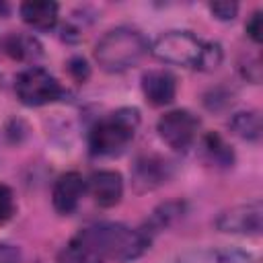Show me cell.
Returning a JSON list of instances; mask_svg holds the SVG:
<instances>
[{
	"label": "cell",
	"instance_id": "5b68a950",
	"mask_svg": "<svg viewBox=\"0 0 263 263\" xmlns=\"http://www.w3.org/2000/svg\"><path fill=\"white\" fill-rule=\"evenodd\" d=\"M14 90H16L18 101L27 107L49 105L66 97V90L62 88V84L47 70L37 68V66H31L16 76Z\"/></svg>",
	"mask_w": 263,
	"mask_h": 263
},
{
	"label": "cell",
	"instance_id": "d6986e66",
	"mask_svg": "<svg viewBox=\"0 0 263 263\" xmlns=\"http://www.w3.org/2000/svg\"><path fill=\"white\" fill-rule=\"evenodd\" d=\"M210 10L220 21H232L236 16V12H238V4L236 2H212Z\"/></svg>",
	"mask_w": 263,
	"mask_h": 263
},
{
	"label": "cell",
	"instance_id": "277c9868",
	"mask_svg": "<svg viewBox=\"0 0 263 263\" xmlns=\"http://www.w3.org/2000/svg\"><path fill=\"white\" fill-rule=\"evenodd\" d=\"M205 41L195 37L189 31H166L150 45V51L156 60L175 66L199 68L205 51Z\"/></svg>",
	"mask_w": 263,
	"mask_h": 263
},
{
	"label": "cell",
	"instance_id": "7c38bea8",
	"mask_svg": "<svg viewBox=\"0 0 263 263\" xmlns=\"http://www.w3.org/2000/svg\"><path fill=\"white\" fill-rule=\"evenodd\" d=\"M175 263H259L251 253L240 249H195L181 255Z\"/></svg>",
	"mask_w": 263,
	"mask_h": 263
},
{
	"label": "cell",
	"instance_id": "2e32d148",
	"mask_svg": "<svg viewBox=\"0 0 263 263\" xmlns=\"http://www.w3.org/2000/svg\"><path fill=\"white\" fill-rule=\"evenodd\" d=\"M230 129L247 142H259L261 138V115L257 111H240L230 119Z\"/></svg>",
	"mask_w": 263,
	"mask_h": 263
},
{
	"label": "cell",
	"instance_id": "9c48e42d",
	"mask_svg": "<svg viewBox=\"0 0 263 263\" xmlns=\"http://www.w3.org/2000/svg\"><path fill=\"white\" fill-rule=\"evenodd\" d=\"M84 189H86V181L82 179L80 173L72 171V173L62 175L51 189V203H53L55 212H60L64 216L72 214L78 208V203L84 195Z\"/></svg>",
	"mask_w": 263,
	"mask_h": 263
},
{
	"label": "cell",
	"instance_id": "6da1fadb",
	"mask_svg": "<svg viewBox=\"0 0 263 263\" xmlns=\"http://www.w3.org/2000/svg\"><path fill=\"white\" fill-rule=\"evenodd\" d=\"M150 242L142 230L101 222L80 230L60 253V263H127L138 259Z\"/></svg>",
	"mask_w": 263,
	"mask_h": 263
},
{
	"label": "cell",
	"instance_id": "4fadbf2b",
	"mask_svg": "<svg viewBox=\"0 0 263 263\" xmlns=\"http://www.w3.org/2000/svg\"><path fill=\"white\" fill-rule=\"evenodd\" d=\"M21 16L29 27L49 31L58 23V4L49 0H29L21 4Z\"/></svg>",
	"mask_w": 263,
	"mask_h": 263
},
{
	"label": "cell",
	"instance_id": "5bb4252c",
	"mask_svg": "<svg viewBox=\"0 0 263 263\" xmlns=\"http://www.w3.org/2000/svg\"><path fill=\"white\" fill-rule=\"evenodd\" d=\"M4 49L12 60L18 62H35L37 58H41V43L27 33H12L6 37L4 41Z\"/></svg>",
	"mask_w": 263,
	"mask_h": 263
},
{
	"label": "cell",
	"instance_id": "7402d4cb",
	"mask_svg": "<svg viewBox=\"0 0 263 263\" xmlns=\"http://www.w3.org/2000/svg\"><path fill=\"white\" fill-rule=\"evenodd\" d=\"M70 72H72V76H74L78 82H82V80L88 78V66H86V62H84L82 58H74V60L70 62Z\"/></svg>",
	"mask_w": 263,
	"mask_h": 263
},
{
	"label": "cell",
	"instance_id": "52a82bcc",
	"mask_svg": "<svg viewBox=\"0 0 263 263\" xmlns=\"http://www.w3.org/2000/svg\"><path fill=\"white\" fill-rule=\"evenodd\" d=\"M216 226L218 230L230 234L259 236L263 230V205L259 199H253L249 203H240L230 210H224L216 218Z\"/></svg>",
	"mask_w": 263,
	"mask_h": 263
},
{
	"label": "cell",
	"instance_id": "8fae6325",
	"mask_svg": "<svg viewBox=\"0 0 263 263\" xmlns=\"http://www.w3.org/2000/svg\"><path fill=\"white\" fill-rule=\"evenodd\" d=\"M142 92L150 105L164 107L175 101L177 80L166 70H148L142 76Z\"/></svg>",
	"mask_w": 263,
	"mask_h": 263
},
{
	"label": "cell",
	"instance_id": "8992f818",
	"mask_svg": "<svg viewBox=\"0 0 263 263\" xmlns=\"http://www.w3.org/2000/svg\"><path fill=\"white\" fill-rule=\"evenodd\" d=\"M156 132L168 148H173L177 152H185L197 140L199 119L187 109H175V111L164 113L158 119Z\"/></svg>",
	"mask_w": 263,
	"mask_h": 263
},
{
	"label": "cell",
	"instance_id": "e0dca14e",
	"mask_svg": "<svg viewBox=\"0 0 263 263\" xmlns=\"http://www.w3.org/2000/svg\"><path fill=\"white\" fill-rule=\"evenodd\" d=\"M203 150H205L208 158L220 166H232V162H234V154H232L230 146L222 140V136H218L214 132L203 138Z\"/></svg>",
	"mask_w": 263,
	"mask_h": 263
},
{
	"label": "cell",
	"instance_id": "ba28073f",
	"mask_svg": "<svg viewBox=\"0 0 263 263\" xmlns=\"http://www.w3.org/2000/svg\"><path fill=\"white\" fill-rule=\"evenodd\" d=\"M168 177H171V162L154 154L140 156L132 171V183L140 193L160 187L162 183H166Z\"/></svg>",
	"mask_w": 263,
	"mask_h": 263
},
{
	"label": "cell",
	"instance_id": "7a4b0ae2",
	"mask_svg": "<svg viewBox=\"0 0 263 263\" xmlns=\"http://www.w3.org/2000/svg\"><path fill=\"white\" fill-rule=\"evenodd\" d=\"M148 39L132 27L107 31L95 45V60L105 72H125L142 62L148 53Z\"/></svg>",
	"mask_w": 263,
	"mask_h": 263
},
{
	"label": "cell",
	"instance_id": "44dd1931",
	"mask_svg": "<svg viewBox=\"0 0 263 263\" xmlns=\"http://www.w3.org/2000/svg\"><path fill=\"white\" fill-rule=\"evenodd\" d=\"M0 263H21V251L14 245L0 242Z\"/></svg>",
	"mask_w": 263,
	"mask_h": 263
},
{
	"label": "cell",
	"instance_id": "30bf717a",
	"mask_svg": "<svg viewBox=\"0 0 263 263\" xmlns=\"http://www.w3.org/2000/svg\"><path fill=\"white\" fill-rule=\"evenodd\" d=\"M88 191L97 205L113 208L123 197V179L117 171H97L88 179Z\"/></svg>",
	"mask_w": 263,
	"mask_h": 263
},
{
	"label": "cell",
	"instance_id": "ffe728a7",
	"mask_svg": "<svg viewBox=\"0 0 263 263\" xmlns=\"http://www.w3.org/2000/svg\"><path fill=\"white\" fill-rule=\"evenodd\" d=\"M245 29H247V35L251 37V41L261 43V39H263V12L261 10L253 12V16L249 18Z\"/></svg>",
	"mask_w": 263,
	"mask_h": 263
},
{
	"label": "cell",
	"instance_id": "9a60e30c",
	"mask_svg": "<svg viewBox=\"0 0 263 263\" xmlns=\"http://www.w3.org/2000/svg\"><path fill=\"white\" fill-rule=\"evenodd\" d=\"M181 214H183V203L181 201H166V203H162L160 208H156L152 212V216L148 218V222L140 230L152 240L154 234H158L160 230H164L166 226H171Z\"/></svg>",
	"mask_w": 263,
	"mask_h": 263
},
{
	"label": "cell",
	"instance_id": "ac0fdd59",
	"mask_svg": "<svg viewBox=\"0 0 263 263\" xmlns=\"http://www.w3.org/2000/svg\"><path fill=\"white\" fill-rule=\"evenodd\" d=\"M14 210H16V203H14V195L10 187L0 185V226L6 224L14 216Z\"/></svg>",
	"mask_w": 263,
	"mask_h": 263
},
{
	"label": "cell",
	"instance_id": "3957f363",
	"mask_svg": "<svg viewBox=\"0 0 263 263\" xmlns=\"http://www.w3.org/2000/svg\"><path fill=\"white\" fill-rule=\"evenodd\" d=\"M140 125V113L134 107H123L99 119L88 134V148L95 156H115L127 148Z\"/></svg>",
	"mask_w": 263,
	"mask_h": 263
}]
</instances>
